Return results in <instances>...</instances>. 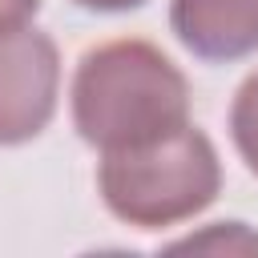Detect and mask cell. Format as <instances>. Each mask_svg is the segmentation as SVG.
<instances>
[{"label": "cell", "mask_w": 258, "mask_h": 258, "mask_svg": "<svg viewBox=\"0 0 258 258\" xmlns=\"http://www.w3.org/2000/svg\"><path fill=\"white\" fill-rule=\"evenodd\" d=\"M73 125L101 153L149 145L189 125V85L149 40H109L81 56Z\"/></svg>", "instance_id": "1"}, {"label": "cell", "mask_w": 258, "mask_h": 258, "mask_svg": "<svg viewBox=\"0 0 258 258\" xmlns=\"http://www.w3.org/2000/svg\"><path fill=\"white\" fill-rule=\"evenodd\" d=\"M97 189L109 214L125 226L161 230L202 214L218 198L222 161L202 129L181 125L177 133L157 137L149 145L101 153Z\"/></svg>", "instance_id": "2"}, {"label": "cell", "mask_w": 258, "mask_h": 258, "mask_svg": "<svg viewBox=\"0 0 258 258\" xmlns=\"http://www.w3.org/2000/svg\"><path fill=\"white\" fill-rule=\"evenodd\" d=\"M60 56L56 44L28 28H0V145L32 141L56 113Z\"/></svg>", "instance_id": "3"}, {"label": "cell", "mask_w": 258, "mask_h": 258, "mask_svg": "<svg viewBox=\"0 0 258 258\" xmlns=\"http://www.w3.org/2000/svg\"><path fill=\"white\" fill-rule=\"evenodd\" d=\"M169 28L202 60H238L258 52V0H173Z\"/></svg>", "instance_id": "4"}, {"label": "cell", "mask_w": 258, "mask_h": 258, "mask_svg": "<svg viewBox=\"0 0 258 258\" xmlns=\"http://www.w3.org/2000/svg\"><path fill=\"white\" fill-rule=\"evenodd\" d=\"M169 254H226V258H254L258 254V230L246 222H214L198 234H185L165 246Z\"/></svg>", "instance_id": "5"}, {"label": "cell", "mask_w": 258, "mask_h": 258, "mask_svg": "<svg viewBox=\"0 0 258 258\" xmlns=\"http://www.w3.org/2000/svg\"><path fill=\"white\" fill-rule=\"evenodd\" d=\"M230 137H234L246 169L258 177V69L234 93V105H230Z\"/></svg>", "instance_id": "6"}, {"label": "cell", "mask_w": 258, "mask_h": 258, "mask_svg": "<svg viewBox=\"0 0 258 258\" xmlns=\"http://www.w3.org/2000/svg\"><path fill=\"white\" fill-rule=\"evenodd\" d=\"M36 8H40V0H0V28H16V24H24Z\"/></svg>", "instance_id": "7"}, {"label": "cell", "mask_w": 258, "mask_h": 258, "mask_svg": "<svg viewBox=\"0 0 258 258\" xmlns=\"http://www.w3.org/2000/svg\"><path fill=\"white\" fill-rule=\"evenodd\" d=\"M73 4H81L89 12H125V8H141L145 0H73Z\"/></svg>", "instance_id": "8"}]
</instances>
